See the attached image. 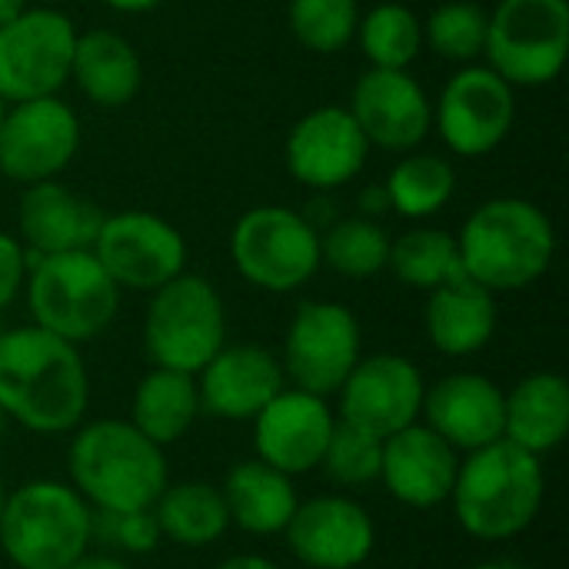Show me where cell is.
I'll list each match as a JSON object with an SVG mask.
<instances>
[{
    "instance_id": "46",
    "label": "cell",
    "mask_w": 569,
    "mask_h": 569,
    "mask_svg": "<svg viewBox=\"0 0 569 569\" xmlns=\"http://www.w3.org/2000/svg\"><path fill=\"white\" fill-rule=\"evenodd\" d=\"M33 3H37V7H60L63 0H33Z\"/></svg>"
},
{
    "instance_id": "44",
    "label": "cell",
    "mask_w": 569,
    "mask_h": 569,
    "mask_svg": "<svg viewBox=\"0 0 569 569\" xmlns=\"http://www.w3.org/2000/svg\"><path fill=\"white\" fill-rule=\"evenodd\" d=\"M470 569H520L517 563H510V560H483V563H477V567Z\"/></svg>"
},
{
    "instance_id": "39",
    "label": "cell",
    "mask_w": 569,
    "mask_h": 569,
    "mask_svg": "<svg viewBox=\"0 0 569 569\" xmlns=\"http://www.w3.org/2000/svg\"><path fill=\"white\" fill-rule=\"evenodd\" d=\"M357 210H360V217H370V220H377L383 210H390V200H387V190H383V183H373V187H367V190L357 197Z\"/></svg>"
},
{
    "instance_id": "1",
    "label": "cell",
    "mask_w": 569,
    "mask_h": 569,
    "mask_svg": "<svg viewBox=\"0 0 569 569\" xmlns=\"http://www.w3.org/2000/svg\"><path fill=\"white\" fill-rule=\"evenodd\" d=\"M0 407L7 420L37 437H63L77 430L90 410V370L80 347L37 323L3 330Z\"/></svg>"
},
{
    "instance_id": "25",
    "label": "cell",
    "mask_w": 569,
    "mask_h": 569,
    "mask_svg": "<svg viewBox=\"0 0 569 569\" xmlns=\"http://www.w3.org/2000/svg\"><path fill=\"white\" fill-rule=\"evenodd\" d=\"M569 433V383L563 373H527L513 390H503V440L547 457L563 447Z\"/></svg>"
},
{
    "instance_id": "23",
    "label": "cell",
    "mask_w": 569,
    "mask_h": 569,
    "mask_svg": "<svg viewBox=\"0 0 569 569\" xmlns=\"http://www.w3.org/2000/svg\"><path fill=\"white\" fill-rule=\"evenodd\" d=\"M100 223L103 210L63 187L60 180H40L23 187L17 203V240L37 257L90 250Z\"/></svg>"
},
{
    "instance_id": "21",
    "label": "cell",
    "mask_w": 569,
    "mask_h": 569,
    "mask_svg": "<svg viewBox=\"0 0 569 569\" xmlns=\"http://www.w3.org/2000/svg\"><path fill=\"white\" fill-rule=\"evenodd\" d=\"M420 423L440 433L460 457L503 440V387L487 373L457 370L427 383Z\"/></svg>"
},
{
    "instance_id": "37",
    "label": "cell",
    "mask_w": 569,
    "mask_h": 569,
    "mask_svg": "<svg viewBox=\"0 0 569 569\" xmlns=\"http://www.w3.org/2000/svg\"><path fill=\"white\" fill-rule=\"evenodd\" d=\"M93 537L113 547L123 557H150L163 537L157 527L153 510H130V513H97Z\"/></svg>"
},
{
    "instance_id": "7",
    "label": "cell",
    "mask_w": 569,
    "mask_h": 569,
    "mask_svg": "<svg viewBox=\"0 0 569 569\" xmlns=\"http://www.w3.org/2000/svg\"><path fill=\"white\" fill-rule=\"evenodd\" d=\"M227 343V307L200 273H180L150 293L143 313V353L153 367L200 373Z\"/></svg>"
},
{
    "instance_id": "30",
    "label": "cell",
    "mask_w": 569,
    "mask_h": 569,
    "mask_svg": "<svg viewBox=\"0 0 569 569\" xmlns=\"http://www.w3.org/2000/svg\"><path fill=\"white\" fill-rule=\"evenodd\" d=\"M387 200L397 217L430 220L437 217L457 193V167L440 153L410 150L400 153L393 170L387 173Z\"/></svg>"
},
{
    "instance_id": "20",
    "label": "cell",
    "mask_w": 569,
    "mask_h": 569,
    "mask_svg": "<svg viewBox=\"0 0 569 569\" xmlns=\"http://www.w3.org/2000/svg\"><path fill=\"white\" fill-rule=\"evenodd\" d=\"M287 387L280 357L260 343H223L197 373L200 413L250 423Z\"/></svg>"
},
{
    "instance_id": "38",
    "label": "cell",
    "mask_w": 569,
    "mask_h": 569,
    "mask_svg": "<svg viewBox=\"0 0 569 569\" xmlns=\"http://www.w3.org/2000/svg\"><path fill=\"white\" fill-rule=\"evenodd\" d=\"M27 270H30L27 247L17 237L0 230V313L23 293Z\"/></svg>"
},
{
    "instance_id": "34",
    "label": "cell",
    "mask_w": 569,
    "mask_h": 569,
    "mask_svg": "<svg viewBox=\"0 0 569 569\" xmlns=\"http://www.w3.org/2000/svg\"><path fill=\"white\" fill-rule=\"evenodd\" d=\"M490 10L480 0H447L423 20V47L450 63H477L487 50Z\"/></svg>"
},
{
    "instance_id": "29",
    "label": "cell",
    "mask_w": 569,
    "mask_h": 569,
    "mask_svg": "<svg viewBox=\"0 0 569 569\" xmlns=\"http://www.w3.org/2000/svg\"><path fill=\"white\" fill-rule=\"evenodd\" d=\"M160 527V537L183 550H207L220 543L230 530V513L217 483L207 480H180L167 483V490L150 507Z\"/></svg>"
},
{
    "instance_id": "26",
    "label": "cell",
    "mask_w": 569,
    "mask_h": 569,
    "mask_svg": "<svg viewBox=\"0 0 569 569\" xmlns=\"http://www.w3.org/2000/svg\"><path fill=\"white\" fill-rule=\"evenodd\" d=\"M70 80L77 90L107 110L127 107L143 87V60L137 47L117 30H83L73 43Z\"/></svg>"
},
{
    "instance_id": "24",
    "label": "cell",
    "mask_w": 569,
    "mask_h": 569,
    "mask_svg": "<svg viewBox=\"0 0 569 569\" xmlns=\"http://www.w3.org/2000/svg\"><path fill=\"white\" fill-rule=\"evenodd\" d=\"M497 293L470 280L467 273L430 290L423 307V330L437 353L463 360L490 347L497 333Z\"/></svg>"
},
{
    "instance_id": "5",
    "label": "cell",
    "mask_w": 569,
    "mask_h": 569,
    "mask_svg": "<svg viewBox=\"0 0 569 569\" xmlns=\"http://www.w3.org/2000/svg\"><path fill=\"white\" fill-rule=\"evenodd\" d=\"M97 513L67 480H27L7 493L0 553L13 569H67L93 547Z\"/></svg>"
},
{
    "instance_id": "42",
    "label": "cell",
    "mask_w": 569,
    "mask_h": 569,
    "mask_svg": "<svg viewBox=\"0 0 569 569\" xmlns=\"http://www.w3.org/2000/svg\"><path fill=\"white\" fill-rule=\"evenodd\" d=\"M103 7H110V10H117V13H150V10H157L163 0H100Z\"/></svg>"
},
{
    "instance_id": "19",
    "label": "cell",
    "mask_w": 569,
    "mask_h": 569,
    "mask_svg": "<svg viewBox=\"0 0 569 569\" xmlns=\"http://www.w3.org/2000/svg\"><path fill=\"white\" fill-rule=\"evenodd\" d=\"M250 427L257 460L297 480L320 467L323 450L337 430V413L327 397L283 387L250 420Z\"/></svg>"
},
{
    "instance_id": "32",
    "label": "cell",
    "mask_w": 569,
    "mask_h": 569,
    "mask_svg": "<svg viewBox=\"0 0 569 569\" xmlns=\"http://www.w3.org/2000/svg\"><path fill=\"white\" fill-rule=\"evenodd\" d=\"M390 233L370 217H337L320 230V267H330L347 280H370L387 270Z\"/></svg>"
},
{
    "instance_id": "4",
    "label": "cell",
    "mask_w": 569,
    "mask_h": 569,
    "mask_svg": "<svg viewBox=\"0 0 569 569\" xmlns=\"http://www.w3.org/2000/svg\"><path fill=\"white\" fill-rule=\"evenodd\" d=\"M457 247L470 280L490 293H510L547 277L557 257V230L533 200L493 197L463 220Z\"/></svg>"
},
{
    "instance_id": "47",
    "label": "cell",
    "mask_w": 569,
    "mask_h": 569,
    "mask_svg": "<svg viewBox=\"0 0 569 569\" xmlns=\"http://www.w3.org/2000/svg\"><path fill=\"white\" fill-rule=\"evenodd\" d=\"M7 107H10V103H7V97L0 93V123H3V117H7Z\"/></svg>"
},
{
    "instance_id": "35",
    "label": "cell",
    "mask_w": 569,
    "mask_h": 569,
    "mask_svg": "<svg viewBox=\"0 0 569 569\" xmlns=\"http://www.w3.org/2000/svg\"><path fill=\"white\" fill-rule=\"evenodd\" d=\"M287 23L300 47L313 53H340L357 37L360 3L357 0H290Z\"/></svg>"
},
{
    "instance_id": "43",
    "label": "cell",
    "mask_w": 569,
    "mask_h": 569,
    "mask_svg": "<svg viewBox=\"0 0 569 569\" xmlns=\"http://www.w3.org/2000/svg\"><path fill=\"white\" fill-rule=\"evenodd\" d=\"M30 7V0H0V23H7V20H13L20 10H27Z\"/></svg>"
},
{
    "instance_id": "33",
    "label": "cell",
    "mask_w": 569,
    "mask_h": 569,
    "mask_svg": "<svg viewBox=\"0 0 569 569\" xmlns=\"http://www.w3.org/2000/svg\"><path fill=\"white\" fill-rule=\"evenodd\" d=\"M370 67L410 70L423 50V20L400 0H383L360 13L353 37Z\"/></svg>"
},
{
    "instance_id": "12",
    "label": "cell",
    "mask_w": 569,
    "mask_h": 569,
    "mask_svg": "<svg viewBox=\"0 0 569 569\" xmlns=\"http://www.w3.org/2000/svg\"><path fill=\"white\" fill-rule=\"evenodd\" d=\"M517 123V90L487 63L460 67L433 103V127L453 157L493 153Z\"/></svg>"
},
{
    "instance_id": "22",
    "label": "cell",
    "mask_w": 569,
    "mask_h": 569,
    "mask_svg": "<svg viewBox=\"0 0 569 569\" xmlns=\"http://www.w3.org/2000/svg\"><path fill=\"white\" fill-rule=\"evenodd\" d=\"M457 470L460 453L427 423H410L383 440L377 483L410 510H437L450 503Z\"/></svg>"
},
{
    "instance_id": "10",
    "label": "cell",
    "mask_w": 569,
    "mask_h": 569,
    "mask_svg": "<svg viewBox=\"0 0 569 569\" xmlns=\"http://www.w3.org/2000/svg\"><path fill=\"white\" fill-rule=\"evenodd\" d=\"M360 357H363V333L357 313L347 303L303 300L293 310L280 350L287 387L330 400Z\"/></svg>"
},
{
    "instance_id": "13",
    "label": "cell",
    "mask_w": 569,
    "mask_h": 569,
    "mask_svg": "<svg viewBox=\"0 0 569 569\" xmlns=\"http://www.w3.org/2000/svg\"><path fill=\"white\" fill-rule=\"evenodd\" d=\"M90 250L120 290L153 293L187 270L183 233L153 210L103 213Z\"/></svg>"
},
{
    "instance_id": "28",
    "label": "cell",
    "mask_w": 569,
    "mask_h": 569,
    "mask_svg": "<svg viewBox=\"0 0 569 569\" xmlns=\"http://www.w3.org/2000/svg\"><path fill=\"white\" fill-rule=\"evenodd\" d=\"M127 420L163 450L180 443L200 420L197 377L167 370V367H153L133 387Z\"/></svg>"
},
{
    "instance_id": "3",
    "label": "cell",
    "mask_w": 569,
    "mask_h": 569,
    "mask_svg": "<svg viewBox=\"0 0 569 569\" xmlns=\"http://www.w3.org/2000/svg\"><path fill=\"white\" fill-rule=\"evenodd\" d=\"M543 497V460L507 440H497L460 457L450 507L467 537L480 543H507L537 523Z\"/></svg>"
},
{
    "instance_id": "36",
    "label": "cell",
    "mask_w": 569,
    "mask_h": 569,
    "mask_svg": "<svg viewBox=\"0 0 569 569\" xmlns=\"http://www.w3.org/2000/svg\"><path fill=\"white\" fill-rule=\"evenodd\" d=\"M380 453H383V440L337 420V430L317 470H323V477L340 490H363L380 480Z\"/></svg>"
},
{
    "instance_id": "8",
    "label": "cell",
    "mask_w": 569,
    "mask_h": 569,
    "mask_svg": "<svg viewBox=\"0 0 569 569\" xmlns=\"http://www.w3.org/2000/svg\"><path fill=\"white\" fill-rule=\"evenodd\" d=\"M483 57L513 90L553 83L569 57V0H497Z\"/></svg>"
},
{
    "instance_id": "6",
    "label": "cell",
    "mask_w": 569,
    "mask_h": 569,
    "mask_svg": "<svg viewBox=\"0 0 569 569\" xmlns=\"http://www.w3.org/2000/svg\"><path fill=\"white\" fill-rule=\"evenodd\" d=\"M30 270L23 283L30 323L40 330L67 340V343H90L110 330L120 313V287L100 267L93 250H70V253H30Z\"/></svg>"
},
{
    "instance_id": "48",
    "label": "cell",
    "mask_w": 569,
    "mask_h": 569,
    "mask_svg": "<svg viewBox=\"0 0 569 569\" xmlns=\"http://www.w3.org/2000/svg\"><path fill=\"white\" fill-rule=\"evenodd\" d=\"M7 423H10V420H7V413H3V407H0V437H3V430H7Z\"/></svg>"
},
{
    "instance_id": "18",
    "label": "cell",
    "mask_w": 569,
    "mask_h": 569,
    "mask_svg": "<svg viewBox=\"0 0 569 569\" xmlns=\"http://www.w3.org/2000/svg\"><path fill=\"white\" fill-rule=\"evenodd\" d=\"M347 110L367 143L390 153L417 150L433 130V100L410 70L367 67L350 90Z\"/></svg>"
},
{
    "instance_id": "14",
    "label": "cell",
    "mask_w": 569,
    "mask_h": 569,
    "mask_svg": "<svg viewBox=\"0 0 569 569\" xmlns=\"http://www.w3.org/2000/svg\"><path fill=\"white\" fill-rule=\"evenodd\" d=\"M427 380L420 367L403 353H370L360 357L357 367L340 383L337 397V420L387 440L410 423H420Z\"/></svg>"
},
{
    "instance_id": "40",
    "label": "cell",
    "mask_w": 569,
    "mask_h": 569,
    "mask_svg": "<svg viewBox=\"0 0 569 569\" xmlns=\"http://www.w3.org/2000/svg\"><path fill=\"white\" fill-rule=\"evenodd\" d=\"M213 569H283L277 560L263 557V553H233L227 560H220Z\"/></svg>"
},
{
    "instance_id": "9",
    "label": "cell",
    "mask_w": 569,
    "mask_h": 569,
    "mask_svg": "<svg viewBox=\"0 0 569 569\" xmlns=\"http://www.w3.org/2000/svg\"><path fill=\"white\" fill-rule=\"evenodd\" d=\"M230 260L250 287L293 293L320 270V230L293 207L263 203L233 223Z\"/></svg>"
},
{
    "instance_id": "2",
    "label": "cell",
    "mask_w": 569,
    "mask_h": 569,
    "mask_svg": "<svg viewBox=\"0 0 569 569\" xmlns=\"http://www.w3.org/2000/svg\"><path fill=\"white\" fill-rule=\"evenodd\" d=\"M70 433L67 483L90 503L93 513L150 510L167 490V450L143 437L130 420H83Z\"/></svg>"
},
{
    "instance_id": "16",
    "label": "cell",
    "mask_w": 569,
    "mask_h": 569,
    "mask_svg": "<svg viewBox=\"0 0 569 569\" xmlns=\"http://www.w3.org/2000/svg\"><path fill=\"white\" fill-rule=\"evenodd\" d=\"M283 540L307 569H360L373 557L377 523L357 497L317 493L300 500Z\"/></svg>"
},
{
    "instance_id": "11",
    "label": "cell",
    "mask_w": 569,
    "mask_h": 569,
    "mask_svg": "<svg viewBox=\"0 0 569 569\" xmlns=\"http://www.w3.org/2000/svg\"><path fill=\"white\" fill-rule=\"evenodd\" d=\"M77 33L60 7H27L0 23V93L7 103L60 97L70 83Z\"/></svg>"
},
{
    "instance_id": "27",
    "label": "cell",
    "mask_w": 569,
    "mask_h": 569,
    "mask_svg": "<svg viewBox=\"0 0 569 569\" xmlns=\"http://www.w3.org/2000/svg\"><path fill=\"white\" fill-rule=\"evenodd\" d=\"M220 493L230 513V527L250 537H283L293 510L300 507L293 477L267 467L257 457L233 463L220 483Z\"/></svg>"
},
{
    "instance_id": "15",
    "label": "cell",
    "mask_w": 569,
    "mask_h": 569,
    "mask_svg": "<svg viewBox=\"0 0 569 569\" xmlns=\"http://www.w3.org/2000/svg\"><path fill=\"white\" fill-rule=\"evenodd\" d=\"M80 150V117L60 97L20 100L0 123V173L20 187L57 180Z\"/></svg>"
},
{
    "instance_id": "31",
    "label": "cell",
    "mask_w": 569,
    "mask_h": 569,
    "mask_svg": "<svg viewBox=\"0 0 569 569\" xmlns=\"http://www.w3.org/2000/svg\"><path fill=\"white\" fill-rule=\"evenodd\" d=\"M387 270L413 290H437L457 277H463L457 237L437 227H413L400 237H390Z\"/></svg>"
},
{
    "instance_id": "17",
    "label": "cell",
    "mask_w": 569,
    "mask_h": 569,
    "mask_svg": "<svg viewBox=\"0 0 569 569\" xmlns=\"http://www.w3.org/2000/svg\"><path fill=\"white\" fill-rule=\"evenodd\" d=\"M370 150L373 147L367 143L353 113L347 107L323 103L307 110L290 127L283 143V160L297 183L317 193H330L357 180V173L367 167Z\"/></svg>"
},
{
    "instance_id": "41",
    "label": "cell",
    "mask_w": 569,
    "mask_h": 569,
    "mask_svg": "<svg viewBox=\"0 0 569 569\" xmlns=\"http://www.w3.org/2000/svg\"><path fill=\"white\" fill-rule=\"evenodd\" d=\"M67 569H133L127 560L113 557V553H83L77 563H70Z\"/></svg>"
},
{
    "instance_id": "45",
    "label": "cell",
    "mask_w": 569,
    "mask_h": 569,
    "mask_svg": "<svg viewBox=\"0 0 569 569\" xmlns=\"http://www.w3.org/2000/svg\"><path fill=\"white\" fill-rule=\"evenodd\" d=\"M7 480H3V473H0V517H3V503H7Z\"/></svg>"
}]
</instances>
